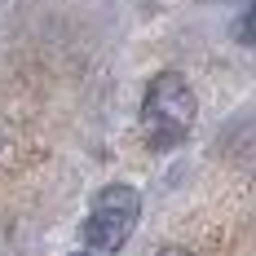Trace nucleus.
<instances>
[{"label":"nucleus","instance_id":"f257e3e1","mask_svg":"<svg viewBox=\"0 0 256 256\" xmlns=\"http://www.w3.org/2000/svg\"><path fill=\"white\" fill-rule=\"evenodd\" d=\"M194 115H199V102H194V88L181 71H159V76L146 84V98H142V132L146 142L168 150L190 137L194 128Z\"/></svg>","mask_w":256,"mask_h":256},{"label":"nucleus","instance_id":"f03ea898","mask_svg":"<svg viewBox=\"0 0 256 256\" xmlns=\"http://www.w3.org/2000/svg\"><path fill=\"white\" fill-rule=\"evenodd\" d=\"M137 216H142V194L132 186H106V190H98V199L88 208L84 243L93 252H120L137 230Z\"/></svg>","mask_w":256,"mask_h":256},{"label":"nucleus","instance_id":"7ed1b4c3","mask_svg":"<svg viewBox=\"0 0 256 256\" xmlns=\"http://www.w3.org/2000/svg\"><path fill=\"white\" fill-rule=\"evenodd\" d=\"M154 256H194V252H186V248H159Z\"/></svg>","mask_w":256,"mask_h":256},{"label":"nucleus","instance_id":"20e7f679","mask_svg":"<svg viewBox=\"0 0 256 256\" xmlns=\"http://www.w3.org/2000/svg\"><path fill=\"white\" fill-rule=\"evenodd\" d=\"M76 256H98V252H76Z\"/></svg>","mask_w":256,"mask_h":256}]
</instances>
